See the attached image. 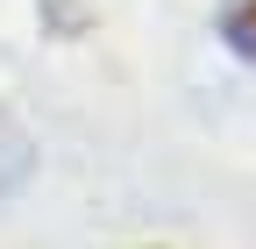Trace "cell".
Here are the masks:
<instances>
[{"label": "cell", "mask_w": 256, "mask_h": 249, "mask_svg": "<svg viewBox=\"0 0 256 249\" xmlns=\"http://www.w3.org/2000/svg\"><path fill=\"white\" fill-rule=\"evenodd\" d=\"M220 28H228V43L256 64V0H228V22H220Z\"/></svg>", "instance_id": "obj_1"}]
</instances>
